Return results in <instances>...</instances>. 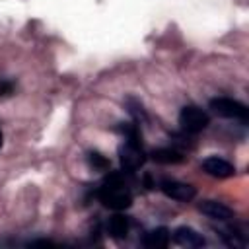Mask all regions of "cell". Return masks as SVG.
Instances as JSON below:
<instances>
[{
  "label": "cell",
  "mask_w": 249,
  "mask_h": 249,
  "mask_svg": "<svg viewBox=\"0 0 249 249\" xmlns=\"http://www.w3.org/2000/svg\"><path fill=\"white\" fill-rule=\"evenodd\" d=\"M97 196L111 210H124L132 204V195H130L126 183L123 181L121 173H109L103 179V183L97 191Z\"/></svg>",
  "instance_id": "cell-1"
},
{
  "label": "cell",
  "mask_w": 249,
  "mask_h": 249,
  "mask_svg": "<svg viewBox=\"0 0 249 249\" xmlns=\"http://www.w3.org/2000/svg\"><path fill=\"white\" fill-rule=\"evenodd\" d=\"M210 123V117L206 111H202L200 107H195V105H187L181 109L179 113V124L185 132L189 134H196L200 130H204Z\"/></svg>",
  "instance_id": "cell-2"
},
{
  "label": "cell",
  "mask_w": 249,
  "mask_h": 249,
  "mask_svg": "<svg viewBox=\"0 0 249 249\" xmlns=\"http://www.w3.org/2000/svg\"><path fill=\"white\" fill-rule=\"evenodd\" d=\"M119 160H121L123 169L128 171V173L140 169L144 165V161H146V156H144V152L140 148V142L126 138L119 148Z\"/></svg>",
  "instance_id": "cell-3"
},
{
  "label": "cell",
  "mask_w": 249,
  "mask_h": 249,
  "mask_svg": "<svg viewBox=\"0 0 249 249\" xmlns=\"http://www.w3.org/2000/svg\"><path fill=\"white\" fill-rule=\"evenodd\" d=\"M210 109L220 115V117H226V119H235V121H247L249 119V109L235 101V99H230V97H216L210 101Z\"/></svg>",
  "instance_id": "cell-4"
},
{
  "label": "cell",
  "mask_w": 249,
  "mask_h": 249,
  "mask_svg": "<svg viewBox=\"0 0 249 249\" xmlns=\"http://www.w3.org/2000/svg\"><path fill=\"white\" fill-rule=\"evenodd\" d=\"M160 189L163 191L165 196H169V198H173V200H181V202H189V200H193L195 195H196V191H195L193 185L181 183V181H169V179H167V181H161Z\"/></svg>",
  "instance_id": "cell-5"
},
{
  "label": "cell",
  "mask_w": 249,
  "mask_h": 249,
  "mask_svg": "<svg viewBox=\"0 0 249 249\" xmlns=\"http://www.w3.org/2000/svg\"><path fill=\"white\" fill-rule=\"evenodd\" d=\"M173 241L181 247H193V249H198V247L206 245V239L196 230L187 228V226H181L173 231Z\"/></svg>",
  "instance_id": "cell-6"
},
{
  "label": "cell",
  "mask_w": 249,
  "mask_h": 249,
  "mask_svg": "<svg viewBox=\"0 0 249 249\" xmlns=\"http://www.w3.org/2000/svg\"><path fill=\"white\" fill-rule=\"evenodd\" d=\"M202 169H204V173H208V175H212V177H218V179L231 177V175L235 173V167H233L230 161H226V160H222V158H218V156L206 158V160L202 161Z\"/></svg>",
  "instance_id": "cell-7"
},
{
  "label": "cell",
  "mask_w": 249,
  "mask_h": 249,
  "mask_svg": "<svg viewBox=\"0 0 249 249\" xmlns=\"http://www.w3.org/2000/svg\"><path fill=\"white\" fill-rule=\"evenodd\" d=\"M198 210L202 214H206L208 218H214L218 222H228V220L233 218V210L228 208L226 204L218 202V200H204V202L198 204Z\"/></svg>",
  "instance_id": "cell-8"
},
{
  "label": "cell",
  "mask_w": 249,
  "mask_h": 249,
  "mask_svg": "<svg viewBox=\"0 0 249 249\" xmlns=\"http://www.w3.org/2000/svg\"><path fill=\"white\" fill-rule=\"evenodd\" d=\"M128 230H130V222L123 214H115L107 220V233L113 239H124L128 235Z\"/></svg>",
  "instance_id": "cell-9"
},
{
  "label": "cell",
  "mask_w": 249,
  "mask_h": 249,
  "mask_svg": "<svg viewBox=\"0 0 249 249\" xmlns=\"http://www.w3.org/2000/svg\"><path fill=\"white\" fill-rule=\"evenodd\" d=\"M169 243V230L167 228H156L144 235V245L150 249H163Z\"/></svg>",
  "instance_id": "cell-10"
},
{
  "label": "cell",
  "mask_w": 249,
  "mask_h": 249,
  "mask_svg": "<svg viewBox=\"0 0 249 249\" xmlns=\"http://www.w3.org/2000/svg\"><path fill=\"white\" fill-rule=\"evenodd\" d=\"M152 160L158 163H181L183 161V154L179 150H171V148H160L152 152Z\"/></svg>",
  "instance_id": "cell-11"
},
{
  "label": "cell",
  "mask_w": 249,
  "mask_h": 249,
  "mask_svg": "<svg viewBox=\"0 0 249 249\" xmlns=\"http://www.w3.org/2000/svg\"><path fill=\"white\" fill-rule=\"evenodd\" d=\"M89 163L93 165V167H97V169H107L109 167V161L101 156V154H89Z\"/></svg>",
  "instance_id": "cell-12"
},
{
  "label": "cell",
  "mask_w": 249,
  "mask_h": 249,
  "mask_svg": "<svg viewBox=\"0 0 249 249\" xmlns=\"http://www.w3.org/2000/svg\"><path fill=\"white\" fill-rule=\"evenodd\" d=\"M128 105L132 107V109H130V113H132L136 119H142V121L146 119V113H144V109H142V105H140V103H134V99H128Z\"/></svg>",
  "instance_id": "cell-13"
},
{
  "label": "cell",
  "mask_w": 249,
  "mask_h": 249,
  "mask_svg": "<svg viewBox=\"0 0 249 249\" xmlns=\"http://www.w3.org/2000/svg\"><path fill=\"white\" fill-rule=\"evenodd\" d=\"M29 245H31V247H37V245H39V247H53L54 243L49 241V239H37V241H31Z\"/></svg>",
  "instance_id": "cell-14"
},
{
  "label": "cell",
  "mask_w": 249,
  "mask_h": 249,
  "mask_svg": "<svg viewBox=\"0 0 249 249\" xmlns=\"http://www.w3.org/2000/svg\"><path fill=\"white\" fill-rule=\"evenodd\" d=\"M0 146H2V132H0Z\"/></svg>",
  "instance_id": "cell-15"
}]
</instances>
